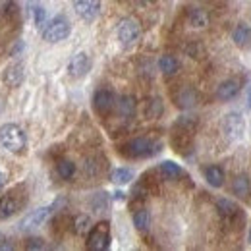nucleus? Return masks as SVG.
<instances>
[{
    "instance_id": "4be33fe9",
    "label": "nucleus",
    "mask_w": 251,
    "mask_h": 251,
    "mask_svg": "<svg viewBox=\"0 0 251 251\" xmlns=\"http://www.w3.org/2000/svg\"><path fill=\"white\" fill-rule=\"evenodd\" d=\"M158 70L162 72V75L170 77V75L178 74V70H180V62H178V58H176V56H172V54H162V56L158 58Z\"/></svg>"
},
{
    "instance_id": "f8f14e48",
    "label": "nucleus",
    "mask_w": 251,
    "mask_h": 251,
    "mask_svg": "<svg viewBox=\"0 0 251 251\" xmlns=\"http://www.w3.org/2000/svg\"><path fill=\"white\" fill-rule=\"evenodd\" d=\"M2 81L10 89H18L25 81V66L24 62H12L10 66L4 68L2 72Z\"/></svg>"
},
{
    "instance_id": "7c9ffc66",
    "label": "nucleus",
    "mask_w": 251,
    "mask_h": 251,
    "mask_svg": "<svg viewBox=\"0 0 251 251\" xmlns=\"http://www.w3.org/2000/svg\"><path fill=\"white\" fill-rule=\"evenodd\" d=\"M25 248L27 250H45V242L41 238H31V240H27Z\"/></svg>"
},
{
    "instance_id": "4468645a",
    "label": "nucleus",
    "mask_w": 251,
    "mask_h": 251,
    "mask_svg": "<svg viewBox=\"0 0 251 251\" xmlns=\"http://www.w3.org/2000/svg\"><path fill=\"white\" fill-rule=\"evenodd\" d=\"M240 91H242L240 79L230 77V79H224L219 87H217V99L222 100V102H228V100H234L240 95Z\"/></svg>"
},
{
    "instance_id": "2f4dec72",
    "label": "nucleus",
    "mask_w": 251,
    "mask_h": 251,
    "mask_svg": "<svg viewBox=\"0 0 251 251\" xmlns=\"http://www.w3.org/2000/svg\"><path fill=\"white\" fill-rule=\"evenodd\" d=\"M186 50H188V54L191 56V58H199V56H197V50H203V49H201V45H199V43H195V41H193V43H189Z\"/></svg>"
},
{
    "instance_id": "aec40b11",
    "label": "nucleus",
    "mask_w": 251,
    "mask_h": 251,
    "mask_svg": "<svg viewBox=\"0 0 251 251\" xmlns=\"http://www.w3.org/2000/svg\"><path fill=\"white\" fill-rule=\"evenodd\" d=\"M158 172H160V176L166 178V180H178V178L184 176L182 166L176 164V162H172V160H164V162H160V164H158Z\"/></svg>"
},
{
    "instance_id": "f704fd0d",
    "label": "nucleus",
    "mask_w": 251,
    "mask_h": 251,
    "mask_svg": "<svg viewBox=\"0 0 251 251\" xmlns=\"http://www.w3.org/2000/svg\"><path fill=\"white\" fill-rule=\"evenodd\" d=\"M6 180H8V176H6V174H4L2 170H0V189L6 186Z\"/></svg>"
},
{
    "instance_id": "dca6fc26",
    "label": "nucleus",
    "mask_w": 251,
    "mask_h": 251,
    "mask_svg": "<svg viewBox=\"0 0 251 251\" xmlns=\"http://www.w3.org/2000/svg\"><path fill=\"white\" fill-rule=\"evenodd\" d=\"M174 100H176V104H178L182 110H189V108H193V106L199 102V95H197V91H195L193 87H182V89L176 93Z\"/></svg>"
},
{
    "instance_id": "0eeeda50",
    "label": "nucleus",
    "mask_w": 251,
    "mask_h": 251,
    "mask_svg": "<svg viewBox=\"0 0 251 251\" xmlns=\"http://www.w3.org/2000/svg\"><path fill=\"white\" fill-rule=\"evenodd\" d=\"M217 213H219L220 220L226 226H234V224L242 222V219H246L242 209H240V205L234 199H228V197H222V199L217 201Z\"/></svg>"
},
{
    "instance_id": "b1692460",
    "label": "nucleus",
    "mask_w": 251,
    "mask_h": 251,
    "mask_svg": "<svg viewBox=\"0 0 251 251\" xmlns=\"http://www.w3.org/2000/svg\"><path fill=\"white\" fill-rule=\"evenodd\" d=\"M133 176H135L133 170H129L126 166H118V168H114L110 172V182L116 184V186H126V184H129L133 180Z\"/></svg>"
},
{
    "instance_id": "bb28decb",
    "label": "nucleus",
    "mask_w": 251,
    "mask_h": 251,
    "mask_svg": "<svg viewBox=\"0 0 251 251\" xmlns=\"http://www.w3.org/2000/svg\"><path fill=\"white\" fill-rule=\"evenodd\" d=\"M162 110H164V106H162V100H160L158 97H151V99H147L145 108H143V112H145V116H147V118H158V116L162 114Z\"/></svg>"
},
{
    "instance_id": "c756f323",
    "label": "nucleus",
    "mask_w": 251,
    "mask_h": 251,
    "mask_svg": "<svg viewBox=\"0 0 251 251\" xmlns=\"http://www.w3.org/2000/svg\"><path fill=\"white\" fill-rule=\"evenodd\" d=\"M91 207H93V211H97V213H102L108 207V195L104 191L95 193L93 197H91Z\"/></svg>"
},
{
    "instance_id": "c9c22d12",
    "label": "nucleus",
    "mask_w": 251,
    "mask_h": 251,
    "mask_svg": "<svg viewBox=\"0 0 251 251\" xmlns=\"http://www.w3.org/2000/svg\"><path fill=\"white\" fill-rule=\"evenodd\" d=\"M246 102H248V108L251 110V89L248 91V95H246Z\"/></svg>"
},
{
    "instance_id": "4c0bfd02",
    "label": "nucleus",
    "mask_w": 251,
    "mask_h": 251,
    "mask_svg": "<svg viewBox=\"0 0 251 251\" xmlns=\"http://www.w3.org/2000/svg\"><path fill=\"white\" fill-rule=\"evenodd\" d=\"M2 108H4V102H2V100H0V112H2Z\"/></svg>"
},
{
    "instance_id": "f257e3e1",
    "label": "nucleus",
    "mask_w": 251,
    "mask_h": 251,
    "mask_svg": "<svg viewBox=\"0 0 251 251\" xmlns=\"http://www.w3.org/2000/svg\"><path fill=\"white\" fill-rule=\"evenodd\" d=\"M27 133L22 126L8 122L0 126V147L14 155H24L27 151Z\"/></svg>"
},
{
    "instance_id": "72a5a7b5",
    "label": "nucleus",
    "mask_w": 251,
    "mask_h": 251,
    "mask_svg": "<svg viewBox=\"0 0 251 251\" xmlns=\"http://www.w3.org/2000/svg\"><path fill=\"white\" fill-rule=\"evenodd\" d=\"M114 199H116V201H124L126 193L124 191H114Z\"/></svg>"
},
{
    "instance_id": "20e7f679",
    "label": "nucleus",
    "mask_w": 251,
    "mask_h": 251,
    "mask_svg": "<svg viewBox=\"0 0 251 251\" xmlns=\"http://www.w3.org/2000/svg\"><path fill=\"white\" fill-rule=\"evenodd\" d=\"M70 33H72V24L66 16H54L41 29V35L47 43H60L70 37Z\"/></svg>"
},
{
    "instance_id": "a211bd4d",
    "label": "nucleus",
    "mask_w": 251,
    "mask_h": 251,
    "mask_svg": "<svg viewBox=\"0 0 251 251\" xmlns=\"http://www.w3.org/2000/svg\"><path fill=\"white\" fill-rule=\"evenodd\" d=\"M116 110L122 118H133L137 112V100L133 95H122L120 99H116Z\"/></svg>"
},
{
    "instance_id": "473e14b6",
    "label": "nucleus",
    "mask_w": 251,
    "mask_h": 251,
    "mask_svg": "<svg viewBox=\"0 0 251 251\" xmlns=\"http://www.w3.org/2000/svg\"><path fill=\"white\" fill-rule=\"evenodd\" d=\"M24 49H25L24 41H18V43H16V47H14L12 50H10V56H18V54H20V52H22Z\"/></svg>"
},
{
    "instance_id": "ddd939ff",
    "label": "nucleus",
    "mask_w": 251,
    "mask_h": 251,
    "mask_svg": "<svg viewBox=\"0 0 251 251\" xmlns=\"http://www.w3.org/2000/svg\"><path fill=\"white\" fill-rule=\"evenodd\" d=\"M24 201L16 195V191H10L6 195L0 197V220H8L12 217H16L22 209Z\"/></svg>"
},
{
    "instance_id": "1a4fd4ad",
    "label": "nucleus",
    "mask_w": 251,
    "mask_h": 251,
    "mask_svg": "<svg viewBox=\"0 0 251 251\" xmlns=\"http://www.w3.org/2000/svg\"><path fill=\"white\" fill-rule=\"evenodd\" d=\"M93 108L99 116L106 118L116 108V95L112 93L110 89H106V87L97 89L93 95Z\"/></svg>"
},
{
    "instance_id": "7ed1b4c3",
    "label": "nucleus",
    "mask_w": 251,
    "mask_h": 251,
    "mask_svg": "<svg viewBox=\"0 0 251 251\" xmlns=\"http://www.w3.org/2000/svg\"><path fill=\"white\" fill-rule=\"evenodd\" d=\"M116 39L122 49H133L141 39V25L133 18H124L116 25Z\"/></svg>"
},
{
    "instance_id": "423d86ee",
    "label": "nucleus",
    "mask_w": 251,
    "mask_h": 251,
    "mask_svg": "<svg viewBox=\"0 0 251 251\" xmlns=\"http://www.w3.org/2000/svg\"><path fill=\"white\" fill-rule=\"evenodd\" d=\"M108 248H110V224L104 220L91 226V230L87 232V250L104 251Z\"/></svg>"
},
{
    "instance_id": "412c9836",
    "label": "nucleus",
    "mask_w": 251,
    "mask_h": 251,
    "mask_svg": "<svg viewBox=\"0 0 251 251\" xmlns=\"http://www.w3.org/2000/svg\"><path fill=\"white\" fill-rule=\"evenodd\" d=\"M188 24L195 29H205L209 25V16L201 8H189L188 12Z\"/></svg>"
},
{
    "instance_id": "cd10ccee",
    "label": "nucleus",
    "mask_w": 251,
    "mask_h": 251,
    "mask_svg": "<svg viewBox=\"0 0 251 251\" xmlns=\"http://www.w3.org/2000/svg\"><path fill=\"white\" fill-rule=\"evenodd\" d=\"M29 12H31V18H33L35 27L43 29V27H45V24H47V10H45L41 4H31Z\"/></svg>"
},
{
    "instance_id": "f03ea898",
    "label": "nucleus",
    "mask_w": 251,
    "mask_h": 251,
    "mask_svg": "<svg viewBox=\"0 0 251 251\" xmlns=\"http://www.w3.org/2000/svg\"><path fill=\"white\" fill-rule=\"evenodd\" d=\"M160 151H162V143L155 141V139H149V137H133V139L126 141L124 145L118 149V153L122 157L131 158V160L155 157Z\"/></svg>"
},
{
    "instance_id": "6e6552de",
    "label": "nucleus",
    "mask_w": 251,
    "mask_h": 251,
    "mask_svg": "<svg viewBox=\"0 0 251 251\" xmlns=\"http://www.w3.org/2000/svg\"><path fill=\"white\" fill-rule=\"evenodd\" d=\"M54 207H56V205H47V207H39V209H35L31 213H27V215L22 219V222H20V230H24V232L37 230L39 226H43L47 220L52 217Z\"/></svg>"
},
{
    "instance_id": "9b49d317",
    "label": "nucleus",
    "mask_w": 251,
    "mask_h": 251,
    "mask_svg": "<svg viewBox=\"0 0 251 251\" xmlns=\"http://www.w3.org/2000/svg\"><path fill=\"white\" fill-rule=\"evenodd\" d=\"M89 70H91V56L83 50L75 52L68 62V75L74 77V79H79V77L87 75Z\"/></svg>"
},
{
    "instance_id": "c85d7f7f",
    "label": "nucleus",
    "mask_w": 251,
    "mask_h": 251,
    "mask_svg": "<svg viewBox=\"0 0 251 251\" xmlns=\"http://www.w3.org/2000/svg\"><path fill=\"white\" fill-rule=\"evenodd\" d=\"M102 168H104V164H100V160L99 157H91L85 160V164H83V170H85V174L87 176H100V172H102Z\"/></svg>"
},
{
    "instance_id": "58836bf2",
    "label": "nucleus",
    "mask_w": 251,
    "mask_h": 251,
    "mask_svg": "<svg viewBox=\"0 0 251 251\" xmlns=\"http://www.w3.org/2000/svg\"><path fill=\"white\" fill-rule=\"evenodd\" d=\"M2 242H4V236H2V234H0V244H2Z\"/></svg>"
},
{
    "instance_id": "6ab92c4d",
    "label": "nucleus",
    "mask_w": 251,
    "mask_h": 251,
    "mask_svg": "<svg viewBox=\"0 0 251 251\" xmlns=\"http://www.w3.org/2000/svg\"><path fill=\"white\" fill-rule=\"evenodd\" d=\"M232 41L240 49H250L251 47V25L250 24H238L232 31Z\"/></svg>"
},
{
    "instance_id": "e433bc0d",
    "label": "nucleus",
    "mask_w": 251,
    "mask_h": 251,
    "mask_svg": "<svg viewBox=\"0 0 251 251\" xmlns=\"http://www.w3.org/2000/svg\"><path fill=\"white\" fill-rule=\"evenodd\" d=\"M248 242L251 244V228H250V234H248Z\"/></svg>"
},
{
    "instance_id": "2eb2a0df",
    "label": "nucleus",
    "mask_w": 251,
    "mask_h": 251,
    "mask_svg": "<svg viewBox=\"0 0 251 251\" xmlns=\"http://www.w3.org/2000/svg\"><path fill=\"white\" fill-rule=\"evenodd\" d=\"M203 178L207 180V184H209L211 188L219 189V188L224 186L226 174H224L222 166H219V164H209V166H205V168H203Z\"/></svg>"
},
{
    "instance_id": "5701e85b",
    "label": "nucleus",
    "mask_w": 251,
    "mask_h": 251,
    "mask_svg": "<svg viewBox=\"0 0 251 251\" xmlns=\"http://www.w3.org/2000/svg\"><path fill=\"white\" fill-rule=\"evenodd\" d=\"M133 226H135V230L137 232H147L149 230V226H151V213H149V209H137V211H133Z\"/></svg>"
},
{
    "instance_id": "393cba45",
    "label": "nucleus",
    "mask_w": 251,
    "mask_h": 251,
    "mask_svg": "<svg viewBox=\"0 0 251 251\" xmlns=\"http://www.w3.org/2000/svg\"><path fill=\"white\" fill-rule=\"evenodd\" d=\"M75 172H77V166H75V162L74 160H68V158H60L58 162H56V174L62 178V180H72L74 176H75Z\"/></svg>"
},
{
    "instance_id": "9d476101",
    "label": "nucleus",
    "mask_w": 251,
    "mask_h": 251,
    "mask_svg": "<svg viewBox=\"0 0 251 251\" xmlns=\"http://www.w3.org/2000/svg\"><path fill=\"white\" fill-rule=\"evenodd\" d=\"M72 6L79 20H83L85 24H91L99 18L102 4L100 0H72Z\"/></svg>"
},
{
    "instance_id": "a878e982",
    "label": "nucleus",
    "mask_w": 251,
    "mask_h": 251,
    "mask_svg": "<svg viewBox=\"0 0 251 251\" xmlns=\"http://www.w3.org/2000/svg\"><path fill=\"white\" fill-rule=\"evenodd\" d=\"M91 226H93V222H91V217L89 215H77L75 219L72 220V228H74V232L77 234V236H83V234H87L89 230H91Z\"/></svg>"
},
{
    "instance_id": "39448f33",
    "label": "nucleus",
    "mask_w": 251,
    "mask_h": 251,
    "mask_svg": "<svg viewBox=\"0 0 251 251\" xmlns=\"http://www.w3.org/2000/svg\"><path fill=\"white\" fill-rule=\"evenodd\" d=\"M220 129L228 141H240L246 135V120L240 112L232 110V112L224 114V118L220 122Z\"/></svg>"
},
{
    "instance_id": "f3484780",
    "label": "nucleus",
    "mask_w": 251,
    "mask_h": 251,
    "mask_svg": "<svg viewBox=\"0 0 251 251\" xmlns=\"http://www.w3.org/2000/svg\"><path fill=\"white\" fill-rule=\"evenodd\" d=\"M232 193L238 199H251V176L238 174L232 182Z\"/></svg>"
}]
</instances>
